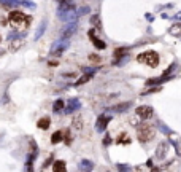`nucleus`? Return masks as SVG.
Returning <instances> with one entry per match:
<instances>
[{"label":"nucleus","instance_id":"13","mask_svg":"<svg viewBox=\"0 0 181 172\" xmlns=\"http://www.w3.org/2000/svg\"><path fill=\"white\" fill-rule=\"evenodd\" d=\"M49 124H51V120H49V116H43L38 120L37 123V127H40V129H43V131H46L49 127Z\"/></svg>","mask_w":181,"mask_h":172},{"label":"nucleus","instance_id":"19","mask_svg":"<svg viewBox=\"0 0 181 172\" xmlns=\"http://www.w3.org/2000/svg\"><path fill=\"white\" fill-rule=\"evenodd\" d=\"M170 34L175 35V37H180L181 35V22H176V24H173L170 27Z\"/></svg>","mask_w":181,"mask_h":172},{"label":"nucleus","instance_id":"14","mask_svg":"<svg viewBox=\"0 0 181 172\" xmlns=\"http://www.w3.org/2000/svg\"><path fill=\"white\" fill-rule=\"evenodd\" d=\"M130 107H132V102H124V104H119V105H114V107H111V108H110V110L111 112H126L127 108H130Z\"/></svg>","mask_w":181,"mask_h":172},{"label":"nucleus","instance_id":"34","mask_svg":"<svg viewBox=\"0 0 181 172\" xmlns=\"http://www.w3.org/2000/svg\"><path fill=\"white\" fill-rule=\"evenodd\" d=\"M151 172H161V169H159V167H153V169H151Z\"/></svg>","mask_w":181,"mask_h":172},{"label":"nucleus","instance_id":"24","mask_svg":"<svg viewBox=\"0 0 181 172\" xmlns=\"http://www.w3.org/2000/svg\"><path fill=\"white\" fill-rule=\"evenodd\" d=\"M130 166H127V164H118V171L119 172H129L130 171Z\"/></svg>","mask_w":181,"mask_h":172},{"label":"nucleus","instance_id":"25","mask_svg":"<svg viewBox=\"0 0 181 172\" xmlns=\"http://www.w3.org/2000/svg\"><path fill=\"white\" fill-rule=\"evenodd\" d=\"M129 137H127V134H121V137L118 139V144H129Z\"/></svg>","mask_w":181,"mask_h":172},{"label":"nucleus","instance_id":"8","mask_svg":"<svg viewBox=\"0 0 181 172\" xmlns=\"http://www.w3.org/2000/svg\"><path fill=\"white\" fill-rule=\"evenodd\" d=\"M110 121H111V116H110V115H100V116L97 118V123H96L97 132H103L105 131Z\"/></svg>","mask_w":181,"mask_h":172},{"label":"nucleus","instance_id":"30","mask_svg":"<svg viewBox=\"0 0 181 172\" xmlns=\"http://www.w3.org/2000/svg\"><path fill=\"white\" fill-rule=\"evenodd\" d=\"M145 18H146L148 21H154V16L151 13H146V14H145Z\"/></svg>","mask_w":181,"mask_h":172},{"label":"nucleus","instance_id":"15","mask_svg":"<svg viewBox=\"0 0 181 172\" xmlns=\"http://www.w3.org/2000/svg\"><path fill=\"white\" fill-rule=\"evenodd\" d=\"M52 172H67V166L64 161H56L52 164Z\"/></svg>","mask_w":181,"mask_h":172},{"label":"nucleus","instance_id":"20","mask_svg":"<svg viewBox=\"0 0 181 172\" xmlns=\"http://www.w3.org/2000/svg\"><path fill=\"white\" fill-rule=\"evenodd\" d=\"M64 105H65L64 100H62V99H57L54 104H52V110H54L56 113H59V112H61L62 108H64Z\"/></svg>","mask_w":181,"mask_h":172},{"label":"nucleus","instance_id":"22","mask_svg":"<svg viewBox=\"0 0 181 172\" xmlns=\"http://www.w3.org/2000/svg\"><path fill=\"white\" fill-rule=\"evenodd\" d=\"M89 80H91V75H86V73H84V75H83L78 81H75V86H81V85H84V83H87Z\"/></svg>","mask_w":181,"mask_h":172},{"label":"nucleus","instance_id":"28","mask_svg":"<svg viewBox=\"0 0 181 172\" xmlns=\"http://www.w3.org/2000/svg\"><path fill=\"white\" fill-rule=\"evenodd\" d=\"M21 5H24V7H29V8H35V3H32V2H21Z\"/></svg>","mask_w":181,"mask_h":172},{"label":"nucleus","instance_id":"27","mask_svg":"<svg viewBox=\"0 0 181 172\" xmlns=\"http://www.w3.org/2000/svg\"><path fill=\"white\" fill-rule=\"evenodd\" d=\"M156 91H161V88H159V86H157V88H151V89L145 91V93H143V96H146V94H151V93H156Z\"/></svg>","mask_w":181,"mask_h":172},{"label":"nucleus","instance_id":"18","mask_svg":"<svg viewBox=\"0 0 181 172\" xmlns=\"http://www.w3.org/2000/svg\"><path fill=\"white\" fill-rule=\"evenodd\" d=\"M62 140H64V132L62 131H56L54 134H52V137H51V142L56 145V144H59V142H62Z\"/></svg>","mask_w":181,"mask_h":172},{"label":"nucleus","instance_id":"29","mask_svg":"<svg viewBox=\"0 0 181 172\" xmlns=\"http://www.w3.org/2000/svg\"><path fill=\"white\" fill-rule=\"evenodd\" d=\"M91 22L96 24V26H99V16H97V14H96V16H92V18H91Z\"/></svg>","mask_w":181,"mask_h":172},{"label":"nucleus","instance_id":"32","mask_svg":"<svg viewBox=\"0 0 181 172\" xmlns=\"http://www.w3.org/2000/svg\"><path fill=\"white\" fill-rule=\"evenodd\" d=\"M103 144H105V145L111 144V139H110V137H105V140H103Z\"/></svg>","mask_w":181,"mask_h":172},{"label":"nucleus","instance_id":"12","mask_svg":"<svg viewBox=\"0 0 181 172\" xmlns=\"http://www.w3.org/2000/svg\"><path fill=\"white\" fill-rule=\"evenodd\" d=\"M94 169V163L89 161V159H83L79 161V171L81 172H91Z\"/></svg>","mask_w":181,"mask_h":172},{"label":"nucleus","instance_id":"2","mask_svg":"<svg viewBox=\"0 0 181 172\" xmlns=\"http://www.w3.org/2000/svg\"><path fill=\"white\" fill-rule=\"evenodd\" d=\"M154 135H156V132H154V127L151 126L149 123H141L137 126V137L138 140L141 142V144H148L149 140H153Z\"/></svg>","mask_w":181,"mask_h":172},{"label":"nucleus","instance_id":"4","mask_svg":"<svg viewBox=\"0 0 181 172\" xmlns=\"http://www.w3.org/2000/svg\"><path fill=\"white\" fill-rule=\"evenodd\" d=\"M69 45H70L69 40H59V41H56L54 45L51 46V49H49V54H51V56H61L65 49L69 48Z\"/></svg>","mask_w":181,"mask_h":172},{"label":"nucleus","instance_id":"7","mask_svg":"<svg viewBox=\"0 0 181 172\" xmlns=\"http://www.w3.org/2000/svg\"><path fill=\"white\" fill-rule=\"evenodd\" d=\"M76 30H78V24H76V22H73V24H67L61 30V40H69Z\"/></svg>","mask_w":181,"mask_h":172},{"label":"nucleus","instance_id":"21","mask_svg":"<svg viewBox=\"0 0 181 172\" xmlns=\"http://www.w3.org/2000/svg\"><path fill=\"white\" fill-rule=\"evenodd\" d=\"M0 5L2 7H16V5H21V2H16V0H2Z\"/></svg>","mask_w":181,"mask_h":172},{"label":"nucleus","instance_id":"23","mask_svg":"<svg viewBox=\"0 0 181 172\" xmlns=\"http://www.w3.org/2000/svg\"><path fill=\"white\" fill-rule=\"evenodd\" d=\"M89 11H91V8L89 7H81V8L76 10V14H78V16H84V14H87Z\"/></svg>","mask_w":181,"mask_h":172},{"label":"nucleus","instance_id":"5","mask_svg":"<svg viewBox=\"0 0 181 172\" xmlns=\"http://www.w3.org/2000/svg\"><path fill=\"white\" fill-rule=\"evenodd\" d=\"M29 21H30V18L26 16L24 13H21V11H13V13L10 14V22L14 26H19V24H29Z\"/></svg>","mask_w":181,"mask_h":172},{"label":"nucleus","instance_id":"33","mask_svg":"<svg viewBox=\"0 0 181 172\" xmlns=\"http://www.w3.org/2000/svg\"><path fill=\"white\" fill-rule=\"evenodd\" d=\"M146 166H148V167H151V169H153V167H154V166H153V161H151V159H148Z\"/></svg>","mask_w":181,"mask_h":172},{"label":"nucleus","instance_id":"26","mask_svg":"<svg viewBox=\"0 0 181 172\" xmlns=\"http://www.w3.org/2000/svg\"><path fill=\"white\" fill-rule=\"evenodd\" d=\"M170 145H173L175 147V150H176V155H181V150H180V147H178V144L175 140H170Z\"/></svg>","mask_w":181,"mask_h":172},{"label":"nucleus","instance_id":"17","mask_svg":"<svg viewBox=\"0 0 181 172\" xmlns=\"http://www.w3.org/2000/svg\"><path fill=\"white\" fill-rule=\"evenodd\" d=\"M156 127H157V129H159L161 132L167 134V135H170V134H172V129H170V127H167V126H165V124L162 123V121H157V123H156Z\"/></svg>","mask_w":181,"mask_h":172},{"label":"nucleus","instance_id":"3","mask_svg":"<svg viewBox=\"0 0 181 172\" xmlns=\"http://www.w3.org/2000/svg\"><path fill=\"white\" fill-rule=\"evenodd\" d=\"M137 61L148 67H157L159 66V54L156 51H145L141 54H138Z\"/></svg>","mask_w":181,"mask_h":172},{"label":"nucleus","instance_id":"11","mask_svg":"<svg viewBox=\"0 0 181 172\" xmlns=\"http://www.w3.org/2000/svg\"><path fill=\"white\" fill-rule=\"evenodd\" d=\"M79 107H81V104H79V100L76 99H70L69 100V105H67V108H65V113H73L75 110H79Z\"/></svg>","mask_w":181,"mask_h":172},{"label":"nucleus","instance_id":"6","mask_svg":"<svg viewBox=\"0 0 181 172\" xmlns=\"http://www.w3.org/2000/svg\"><path fill=\"white\" fill-rule=\"evenodd\" d=\"M135 112H137V116L141 118L143 121H145V120H149V118L154 115L153 107H149V105H140Z\"/></svg>","mask_w":181,"mask_h":172},{"label":"nucleus","instance_id":"9","mask_svg":"<svg viewBox=\"0 0 181 172\" xmlns=\"http://www.w3.org/2000/svg\"><path fill=\"white\" fill-rule=\"evenodd\" d=\"M87 35H89V38H91V41L94 43V46H96L97 49H105L106 48V45H105V41H102L100 38H97L96 37V30L94 29H91V30L87 32Z\"/></svg>","mask_w":181,"mask_h":172},{"label":"nucleus","instance_id":"10","mask_svg":"<svg viewBox=\"0 0 181 172\" xmlns=\"http://www.w3.org/2000/svg\"><path fill=\"white\" fill-rule=\"evenodd\" d=\"M168 142H161L159 144V147H157L156 150V158L159 159V161H162V159L165 158V155H167V150H168Z\"/></svg>","mask_w":181,"mask_h":172},{"label":"nucleus","instance_id":"1","mask_svg":"<svg viewBox=\"0 0 181 172\" xmlns=\"http://www.w3.org/2000/svg\"><path fill=\"white\" fill-rule=\"evenodd\" d=\"M76 10L78 8L75 7V3H72V2H61L59 3V18H61L64 22H69V24H73L76 21V18H78V14H76Z\"/></svg>","mask_w":181,"mask_h":172},{"label":"nucleus","instance_id":"16","mask_svg":"<svg viewBox=\"0 0 181 172\" xmlns=\"http://www.w3.org/2000/svg\"><path fill=\"white\" fill-rule=\"evenodd\" d=\"M44 30H46V21H41L38 29H37V32H35V40H38V38L44 34Z\"/></svg>","mask_w":181,"mask_h":172},{"label":"nucleus","instance_id":"31","mask_svg":"<svg viewBox=\"0 0 181 172\" xmlns=\"http://www.w3.org/2000/svg\"><path fill=\"white\" fill-rule=\"evenodd\" d=\"M173 19H175V21H181V13L175 14V16H173Z\"/></svg>","mask_w":181,"mask_h":172}]
</instances>
